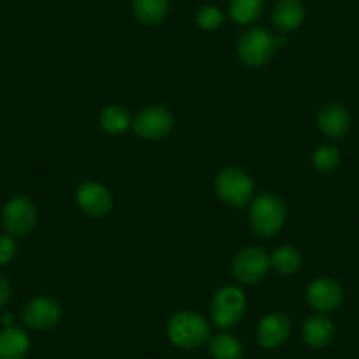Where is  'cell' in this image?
<instances>
[{
  "label": "cell",
  "mask_w": 359,
  "mask_h": 359,
  "mask_svg": "<svg viewBox=\"0 0 359 359\" xmlns=\"http://www.w3.org/2000/svg\"><path fill=\"white\" fill-rule=\"evenodd\" d=\"M168 334L175 345L182 348L201 347L210 337V327L205 317L196 312H180L169 320Z\"/></svg>",
  "instance_id": "2"
},
{
  "label": "cell",
  "mask_w": 359,
  "mask_h": 359,
  "mask_svg": "<svg viewBox=\"0 0 359 359\" xmlns=\"http://www.w3.org/2000/svg\"><path fill=\"white\" fill-rule=\"evenodd\" d=\"M16 255V241L9 234H0V264H8Z\"/></svg>",
  "instance_id": "24"
},
{
  "label": "cell",
  "mask_w": 359,
  "mask_h": 359,
  "mask_svg": "<svg viewBox=\"0 0 359 359\" xmlns=\"http://www.w3.org/2000/svg\"><path fill=\"white\" fill-rule=\"evenodd\" d=\"M196 20L203 30H215L224 23V15L215 6H203L196 15Z\"/></svg>",
  "instance_id": "23"
},
{
  "label": "cell",
  "mask_w": 359,
  "mask_h": 359,
  "mask_svg": "<svg viewBox=\"0 0 359 359\" xmlns=\"http://www.w3.org/2000/svg\"><path fill=\"white\" fill-rule=\"evenodd\" d=\"M11 296V285L4 277H0V306H4Z\"/></svg>",
  "instance_id": "25"
},
{
  "label": "cell",
  "mask_w": 359,
  "mask_h": 359,
  "mask_svg": "<svg viewBox=\"0 0 359 359\" xmlns=\"http://www.w3.org/2000/svg\"><path fill=\"white\" fill-rule=\"evenodd\" d=\"M175 120L172 115L162 106H150L137 115L134 130L143 140H161L171 133Z\"/></svg>",
  "instance_id": "8"
},
{
  "label": "cell",
  "mask_w": 359,
  "mask_h": 359,
  "mask_svg": "<svg viewBox=\"0 0 359 359\" xmlns=\"http://www.w3.org/2000/svg\"><path fill=\"white\" fill-rule=\"evenodd\" d=\"M210 351L215 359H241L243 355V347L231 334H217L210 341Z\"/></svg>",
  "instance_id": "19"
},
{
  "label": "cell",
  "mask_w": 359,
  "mask_h": 359,
  "mask_svg": "<svg viewBox=\"0 0 359 359\" xmlns=\"http://www.w3.org/2000/svg\"><path fill=\"white\" fill-rule=\"evenodd\" d=\"M269 264L271 261L262 248H243L233 261V275L241 284H257L264 278Z\"/></svg>",
  "instance_id": "7"
},
{
  "label": "cell",
  "mask_w": 359,
  "mask_h": 359,
  "mask_svg": "<svg viewBox=\"0 0 359 359\" xmlns=\"http://www.w3.org/2000/svg\"><path fill=\"white\" fill-rule=\"evenodd\" d=\"M2 320H4L6 324H11L13 323V316H11V313H8V316L2 317Z\"/></svg>",
  "instance_id": "26"
},
{
  "label": "cell",
  "mask_w": 359,
  "mask_h": 359,
  "mask_svg": "<svg viewBox=\"0 0 359 359\" xmlns=\"http://www.w3.org/2000/svg\"><path fill=\"white\" fill-rule=\"evenodd\" d=\"M306 296H309L310 306L317 312H333L341 305V299H344L340 284L330 277H320L313 280Z\"/></svg>",
  "instance_id": "10"
},
{
  "label": "cell",
  "mask_w": 359,
  "mask_h": 359,
  "mask_svg": "<svg viewBox=\"0 0 359 359\" xmlns=\"http://www.w3.org/2000/svg\"><path fill=\"white\" fill-rule=\"evenodd\" d=\"M30 340L20 327H6L0 333V359H23L29 352Z\"/></svg>",
  "instance_id": "16"
},
{
  "label": "cell",
  "mask_w": 359,
  "mask_h": 359,
  "mask_svg": "<svg viewBox=\"0 0 359 359\" xmlns=\"http://www.w3.org/2000/svg\"><path fill=\"white\" fill-rule=\"evenodd\" d=\"M62 317L60 305L51 298H36L22 312V319L30 330H50Z\"/></svg>",
  "instance_id": "9"
},
{
  "label": "cell",
  "mask_w": 359,
  "mask_h": 359,
  "mask_svg": "<svg viewBox=\"0 0 359 359\" xmlns=\"http://www.w3.org/2000/svg\"><path fill=\"white\" fill-rule=\"evenodd\" d=\"M101 126L106 133L120 134L130 126V116L127 109L120 108V106H108L101 113Z\"/></svg>",
  "instance_id": "21"
},
{
  "label": "cell",
  "mask_w": 359,
  "mask_h": 359,
  "mask_svg": "<svg viewBox=\"0 0 359 359\" xmlns=\"http://www.w3.org/2000/svg\"><path fill=\"white\" fill-rule=\"evenodd\" d=\"M269 261H271V266L277 269L278 273L291 275L294 271H298V268L302 266V255H299V252L296 248L280 247L273 252Z\"/></svg>",
  "instance_id": "20"
},
{
  "label": "cell",
  "mask_w": 359,
  "mask_h": 359,
  "mask_svg": "<svg viewBox=\"0 0 359 359\" xmlns=\"http://www.w3.org/2000/svg\"><path fill=\"white\" fill-rule=\"evenodd\" d=\"M285 215L287 210L280 198L273 194H262L255 199L250 208V226L259 236H273L284 226Z\"/></svg>",
  "instance_id": "1"
},
{
  "label": "cell",
  "mask_w": 359,
  "mask_h": 359,
  "mask_svg": "<svg viewBox=\"0 0 359 359\" xmlns=\"http://www.w3.org/2000/svg\"><path fill=\"white\" fill-rule=\"evenodd\" d=\"M245 313V296L236 287H224L213 296L212 319L222 330H231Z\"/></svg>",
  "instance_id": "4"
},
{
  "label": "cell",
  "mask_w": 359,
  "mask_h": 359,
  "mask_svg": "<svg viewBox=\"0 0 359 359\" xmlns=\"http://www.w3.org/2000/svg\"><path fill=\"white\" fill-rule=\"evenodd\" d=\"M37 210L30 199L15 198L2 210V224L9 236H25L36 227Z\"/></svg>",
  "instance_id": "6"
},
{
  "label": "cell",
  "mask_w": 359,
  "mask_h": 359,
  "mask_svg": "<svg viewBox=\"0 0 359 359\" xmlns=\"http://www.w3.org/2000/svg\"><path fill=\"white\" fill-rule=\"evenodd\" d=\"M291 334V320L284 313H269L259 323L257 341L264 348H277Z\"/></svg>",
  "instance_id": "12"
},
{
  "label": "cell",
  "mask_w": 359,
  "mask_h": 359,
  "mask_svg": "<svg viewBox=\"0 0 359 359\" xmlns=\"http://www.w3.org/2000/svg\"><path fill=\"white\" fill-rule=\"evenodd\" d=\"M334 326L327 317H310L303 326V340L312 348H324L333 341Z\"/></svg>",
  "instance_id": "15"
},
{
  "label": "cell",
  "mask_w": 359,
  "mask_h": 359,
  "mask_svg": "<svg viewBox=\"0 0 359 359\" xmlns=\"http://www.w3.org/2000/svg\"><path fill=\"white\" fill-rule=\"evenodd\" d=\"M78 205L90 217H104L108 215L113 206L111 194L104 185L97 182H85L78 189Z\"/></svg>",
  "instance_id": "11"
},
{
  "label": "cell",
  "mask_w": 359,
  "mask_h": 359,
  "mask_svg": "<svg viewBox=\"0 0 359 359\" xmlns=\"http://www.w3.org/2000/svg\"><path fill=\"white\" fill-rule=\"evenodd\" d=\"M277 41L266 29H252L243 34L238 44V55L250 67H261L271 58Z\"/></svg>",
  "instance_id": "5"
},
{
  "label": "cell",
  "mask_w": 359,
  "mask_h": 359,
  "mask_svg": "<svg viewBox=\"0 0 359 359\" xmlns=\"http://www.w3.org/2000/svg\"><path fill=\"white\" fill-rule=\"evenodd\" d=\"M264 9V0H231L229 15L240 25L254 23Z\"/></svg>",
  "instance_id": "18"
},
{
  "label": "cell",
  "mask_w": 359,
  "mask_h": 359,
  "mask_svg": "<svg viewBox=\"0 0 359 359\" xmlns=\"http://www.w3.org/2000/svg\"><path fill=\"white\" fill-rule=\"evenodd\" d=\"M273 25L280 32H292L305 20V8L299 0H280L273 9Z\"/></svg>",
  "instance_id": "14"
},
{
  "label": "cell",
  "mask_w": 359,
  "mask_h": 359,
  "mask_svg": "<svg viewBox=\"0 0 359 359\" xmlns=\"http://www.w3.org/2000/svg\"><path fill=\"white\" fill-rule=\"evenodd\" d=\"M317 123H319L320 130L326 134L327 137L333 140H340L351 129V116H348L347 109L340 104H327L324 106L317 116Z\"/></svg>",
  "instance_id": "13"
},
{
  "label": "cell",
  "mask_w": 359,
  "mask_h": 359,
  "mask_svg": "<svg viewBox=\"0 0 359 359\" xmlns=\"http://www.w3.org/2000/svg\"><path fill=\"white\" fill-rule=\"evenodd\" d=\"M169 0H133L134 16L144 25H157L165 18Z\"/></svg>",
  "instance_id": "17"
},
{
  "label": "cell",
  "mask_w": 359,
  "mask_h": 359,
  "mask_svg": "<svg viewBox=\"0 0 359 359\" xmlns=\"http://www.w3.org/2000/svg\"><path fill=\"white\" fill-rule=\"evenodd\" d=\"M217 194L231 206H243L254 192V184L247 172L236 168H227L215 178Z\"/></svg>",
  "instance_id": "3"
},
{
  "label": "cell",
  "mask_w": 359,
  "mask_h": 359,
  "mask_svg": "<svg viewBox=\"0 0 359 359\" xmlns=\"http://www.w3.org/2000/svg\"><path fill=\"white\" fill-rule=\"evenodd\" d=\"M338 162H340V154L331 144H323L313 154V165L323 172H330L337 169Z\"/></svg>",
  "instance_id": "22"
}]
</instances>
